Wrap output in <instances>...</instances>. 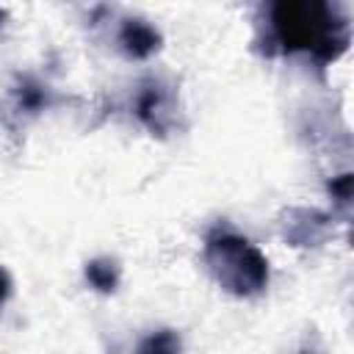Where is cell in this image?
Instances as JSON below:
<instances>
[{
  "label": "cell",
  "mask_w": 354,
  "mask_h": 354,
  "mask_svg": "<svg viewBox=\"0 0 354 354\" xmlns=\"http://www.w3.org/2000/svg\"><path fill=\"white\" fill-rule=\"evenodd\" d=\"M122 44L130 55L144 58L158 47V33L141 19H127V25L122 28Z\"/></svg>",
  "instance_id": "3"
},
{
  "label": "cell",
  "mask_w": 354,
  "mask_h": 354,
  "mask_svg": "<svg viewBox=\"0 0 354 354\" xmlns=\"http://www.w3.org/2000/svg\"><path fill=\"white\" fill-rule=\"evenodd\" d=\"M274 30L288 50H310L335 58L346 47V22L324 3H277Z\"/></svg>",
  "instance_id": "1"
},
{
  "label": "cell",
  "mask_w": 354,
  "mask_h": 354,
  "mask_svg": "<svg viewBox=\"0 0 354 354\" xmlns=\"http://www.w3.org/2000/svg\"><path fill=\"white\" fill-rule=\"evenodd\" d=\"M8 290H11V282H8V274L0 268V307H3V301L8 299Z\"/></svg>",
  "instance_id": "6"
},
{
  "label": "cell",
  "mask_w": 354,
  "mask_h": 354,
  "mask_svg": "<svg viewBox=\"0 0 354 354\" xmlns=\"http://www.w3.org/2000/svg\"><path fill=\"white\" fill-rule=\"evenodd\" d=\"M86 274H88V282H91L94 288H100V290H111V288L116 285V266L108 263V260L91 263Z\"/></svg>",
  "instance_id": "4"
},
{
  "label": "cell",
  "mask_w": 354,
  "mask_h": 354,
  "mask_svg": "<svg viewBox=\"0 0 354 354\" xmlns=\"http://www.w3.org/2000/svg\"><path fill=\"white\" fill-rule=\"evenodd\" d=\"M138 354H180V340L171 332H158L144 340Z\"/></svg>",
  "instance_id": "5"
},
{
  "label": "cell",
  "mask_w": 354,
  "mask_h": 354,
  "mask_svg": "<svg viewBox=\"0 0 354 354\" xmlns=\"http://www.w3.org/2000/svg\"><path fill=\"white\" fill-rule=\"evenodd\" d=\"M207 263L216 279L232 293H257L268 282L266 257L238 235H216L207 241Z\"/></svg>",
  "instance_id": "2"
}]
</instances>
